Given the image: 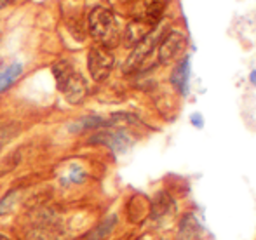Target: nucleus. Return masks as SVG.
Here are the masks:
<instances>
[{
    "label": "nucleus",
    "instance_id": "1",
    "mask_svg": "<svg viewBox=\"0 0 256 240\" xmlns=\"http://www.w3.org/2000/svg\"><path fill=\"white\" fill-rule=\"evenodd\" d=\"M89 33L98 45L112 49L120 40V28L115 19L114 12L104 7H94L89 14Z\"/></svg>",
    "mask_w": 256,
    "mask_h": 240
},
{
    "label": "nucleus",
    "instance_id": "2",
    "mask_svg": "<svg viewBox=\"0 0 256 240\" xmlns=\"http://www.w3.org/2000/svg\"><path fill=\"white\" fill-rule=\"evenodd\" d=\"M52 73L56 77L58 89L64 94L68 103L78 105L86 99L88 94V84L86 78L82 77L68 61H60L52 66Z\"/></svg>",
    "mask_w": 256,
    "mask_h": 240
},
{
    "label": "nucleus",
    "instance_id": "3",
    "mask_svg": "<svg viewBox=\"0 0 256 240\" xmlns=\"http://www.w3.org/2000/svg\"><path fill=\"white\" fill-rule=\"evenodd\" d=\"M115 64V58L112 54V49H106L103 45H92L88 56V68L92 80L103 82L112 73Z\"/></svg>",
    "mask_w": 256,
    "mask_h": 240
},
{
    "label": "nucleus",
    "instance_id": "4",
    "mask_svg": "<svg viewBox=\"0 0 256 240\" xmlns=\"http://www.w3.org/2000/svg\"><path fill=\"white\" fill-rule=\"evenodd\" d=\"M186 47V37L178 30H172L162 38L160 45H158V61L164 64L171 63L176 59Z\"/></svg>",
    "mask_w": 256,
    "mask_h": 240
},
{
    "label": "nucleus",
    "instance_id": "5",
    "mask_svg": "<svg viewBox=\"0 0 256 240\" xmlns=\"http://www.w3.org/2000/svg\"><path fill=\"white\" fill-rule=\"evenodd\" d=\"M162 12V0H136L132 3L131 14L134 19L148 21L155 24Z\"/></svg>",
    "mask_w": 256,
    "mask_h": 240
},
{
    "label": "nucleus",
    "instance_id": "6",
    "mask_svg": "<svg viewBox=\"0 0 256 240\" xmlns=\"http://www.w3.org/2000/svg\"><path fill=\"white\" fill-rule=\"evenodd\" d=\"M154 24L148 23V21H142V19H132L131 23L128 24L124 33V42L128 47H132V45H138L142 40H145L146 37L152 31Z\"/></svg>",
    "mask_w": 256,
    "mask_h": 240
},
{
    "label": "nucleus",
    "instance_id": "7",
    "mask_svg": "<svg viewBox=\"0 0 256 240\" xmlns=\"http://www.w3.org/2000/svg\"><path fill=\"white\" fill-rule=\"evenodd\" d=\"M96 139L104 143V145H108L112 150H114V152H117V153L126 152V150L131 146V139H129L128 136H126L124 132H120V131L103 132V134L96 136Z\"/></svg>",
    "mask_w": 256,
    "mask_h": 240
},
{
    "label": "nucleus",
    "instance_id": "8",
    "mask_svg": "<svg viewBox=\"0 0 256 240\" xmlns=\"http://www.w3.org/2000/svg\"><path fill=\"white\" fill-rule=\"evenodd\" d=\"M188 78H190V59L183 58L178 63V66L172 70L171 73V82L182 94H185L188 89Z\"/></svg>",
    "mask_w": 256,
    "mask_h": 240
},
{
    "label": "nucleus",
    "instance_id": "9",
    "mask_svg": "<svg viewBox=\"0 0 256 240\" xmlns=\"http://www.w3.org/2000/svg\"><path fill=\"white\" fill-rule=\"evenodd\" d=\"M23 73V64L21 63H12L10 66H7L6 70L0 73V92L9 89L18 78Z\"/></svg>",
    "mask_w": 256,
    "mask_h": 240
},
{
    "label": "nucleus",
    "instance_id": "10",
    "mask_svg": "<svg viewBox=\"0 0 256 240\" xmlns=\"http://www.w3.org/2000/svg\"><path fill=\"white\" fill-rule=\"evenodd\" d=\"M114 227H115V218H108V220H104L102 225H98L94 230L89 232V234L84 237V240H104L112 234Z\"/></svg>",
    "mask_w": 256,
    "mask_h": 240
},
{
    "label": "nucleus",
    "instance_id": "11",
    "mask_svg": "<svg viewBox=\"0 0 256 240\" xmlns=\"http://www.w3.org/2000/svg\"><path fill=\"white\" fill-rule=\"evenodd\" d=\"M86 178V171L82 169L80 166H77V164H74V166H70L66 171H64V174L61 176V183H63L64 186L68 185H77V183H82Z\"/></svg>",
    "mask_w": 256,
    "mask_h": 240
},
{
    "label": "nucleus",
    "instance_id": "12",
    "mask_svg": "<svg viewBox=\"0 0 256 240\" xmlns=\"http://www.w3.org/2000/svg\"><path fill=\"white\" fill-rule=\"evenodd\" d=\"M190 124H192L194 127H197V129H202L204 127V117L200 115L199 112L192 113V115H190Z\"/></svg>",
    "mask_w": 256,
    "mask_h": 240
},
{
    "label": "nucleus",
    "instance_id": "13",
    "mask_svg": "<svg viewBox=\"0 0 256 240\" xmlns=\"http://www.w3.org/2000/svg\"><path fill=\"white\" fill-rule=\"evenodd\" d=\"M12 199H14L12 195H9V197H6V199H4V202L0 204V214H6L7 213V209H9L10 204H12Z\"/></svg>",
    "mask_w": 256,
    "mask_h": 240
},
{
    "label": "nucleus",
    "instance_id": "14",
    "mask_svg": "<svg viewBox=\"0 0 256 240\" xmlns=\"http://www.w3.org/2000/svg\"><path fill=\"white\" fill-rule=\"evenodd\" d=\"M250 82H251V84H253L254 87H256V70H253V71H251V73H250Z\"/></svg>",
    "mask_w": 256,
    "mask_h": 240
},
{
    "label": "nucleus",
    "instance_id": "15",
    "mask_svg": "<svg viewBox=\"0 0 256 240\" xmlns=\"http://www.w3.org/2000/svg\"><path fill=\"white\" fill-rule=\"evenodd\" d=\"M7 3H10V0H0V9H4Z\"/></svg>",
    "mask_w": 256,
    "mask_h": 240
},
{
    "label": "nucleus",
    "instance_id": "16",
    "mask_svg": "<svg viewBox=\"0 0 256 240\" xmlns=\"http://www.w3.org/2000/svg\"><path fill=\"white\" fill-rule=\"evenodd\" d=\"M0 240H10V239L6 237V235H0Z\"/></svg>",
    "mask_w": 256,
    "mask_h": 240
}]
</instances>
